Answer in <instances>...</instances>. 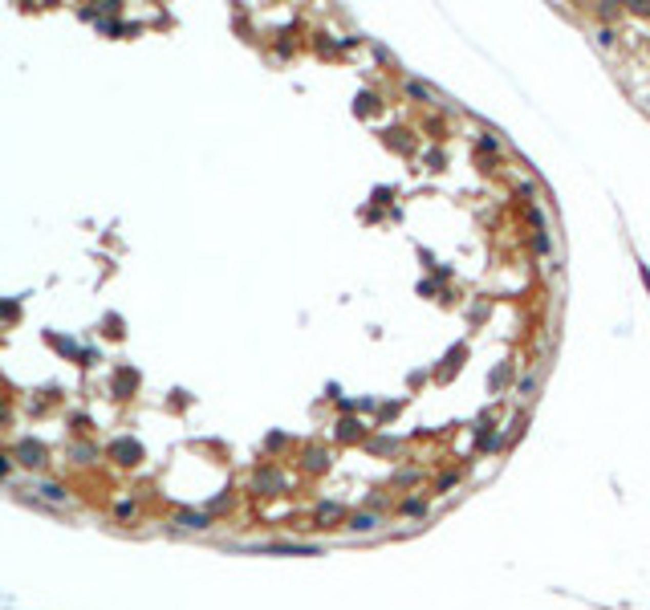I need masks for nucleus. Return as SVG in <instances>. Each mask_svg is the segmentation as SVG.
<instances>
[{
  "label": "nucleus",
  "instance_id": "f257e3e1",
  "mask_svg": "<svg viewBox=\"0 0 650 610\" xmlns=\"http://www.w3.org/2000/svg\"><path fill=\"white\" fill-rule=\"evenodd\" d=\"M350 529L366 533V529H374V517H370V513H362V517H354V521H350Z\"/></svg>",
  "mask_w": 650,
  "mask_h": 610
}]
</instances>
